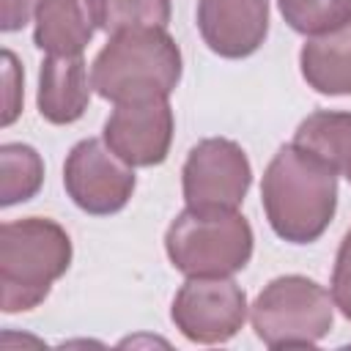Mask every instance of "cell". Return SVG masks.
<instances>
[{"label": "cell", "mask_w": 351, "mask_h": 351, "mask_svg": "<svg viewBox=\"0 0 351 351\" xmlns=\"http://www.w3.org/2000/svg\"><path fill=\"white\" fill-rule=\"evenodd\" d=\"M282 19L302 36H318L351 22V0H277Z\"/></svg>", "instance_id": "cell-16"}, {"label": "cell", "mask_w": 351, "mask_h": 351, "mask_svg": "<svg viewBox=\"0 0 351 351\" xmlns=\"http://www.w3.org/2000/svg\"><path fill=\"white\" fill-rule=\"evenodd\" d=\"M71 266L69 233L47 217H25L0 228V307L25 313L38 307L55 280Z\"/></svg>", "instance_id": "cell-3"}, {"label": "cell", "mask_w": 351, "mask_h": 351, "mask_svg": "<svg viewBox=\"0 0 351 351\" xmlns=\"http://www.w3.org/2000/svg\"><path fill=\"white\" fill-rule=\"evenodd\" d=\"M90 77L82 55H47L38 71V112L49 123H74L90 101Z\"/></svg>", "instance_id": "cell-11"}, {"label": "cell", "mask_w": 351, "mask_h": 351, "mask_svg": "<svg viewBox=\"0 0 351 351\" xmlns=\"http://www.w3.org/2000/svg\"><path fill=\"white\" fill-rule=\"evenodd\" d=\"M252 228L239 208L186 206L165 233L170 263L186 277H230L252 258Z\"/></svg>", "instance_id": "cell-4"}, {"label": "cell", "mask_w": 351, "mask_h": 351, "mask_svg": "<svg viewBox=\"0 0 351 351\" xmlns=\"http://www.w3.org/2000/svg\"><path fill=\"white\" fill-rule=\"evenodd\" d=\"M170 318L192 343H228L247 321V296L230 277H186L173 299Z\"/></svg>", "instance_id": "cell-7"}, {"label": "cell", "mask_w": 351, "mask_h": 351, "mask_svg": "<svg viewBox=\"0 0 351 351\" xmlns=\"http://www.w3.org/2000/svg\"><path fill=\"white\" fill-rule=\"evenodd\" d=\"M252 184L244 148L228 137L200 140L181 170L184 200L192 208H239Z\"/></svg>", "instance_id": "cell-8"}, {"label": "cell", "mask_w": 351, "mask_h": 351, "mask_svg": "<svg viewBox=\"0 0 351 351\" xmlns=\"http://www.w3.org/2000/svg\"><path fill=\"white\" fill-rule=\"evenodd\" d=\"M41 0H0V30H22L38 11Z\"/></svg>", "instance_id": "cell-20"}, {"label": "cell", "mask_w": 351, "mask_h": 351, "mask_svg": "<svg viewBox=\"0 0 351 351\" xmlns=\"http://www.w3.org/2000/svg\"><path fill=\"white\" fill-rule=\"evenodd\" d=\"M33 41L47 55H82L99 30L96 0H41Z\"/></svg>", "instance_id": "cell-12"}, {"label": "cell", "mask_w": 351, "mask_h": 351, "mask_svg": "<svg viewBox=\"0 0 351 351\" xmlns=\"http://www.w3.org/2000/svg\"><path fill=\"white\" fill-rule=\"evenodd\" d=\"M0 206H14L36 197L44 181V162L33 145L5 143L0 148Z\"/></svg>", "instance_id": "cell-15"}, {"label": "cell", "mask_w": 351, "mask_h": 351, "mask_svg": "<svg viewBox=\"0 0 351 351\" xmlns=\"http://www.w3.org/2000/svg\"><path fill=\"white\" fill-rule=\"evenodd\" d=\"M299 66L313 90L324 96H351V22L307 36Z\"/></svg>", "instance_id": "cell-13"}, {"label": "cell", "mask_w": 351, "mask_h": 351, "mask_svg": "<svg viewBox=\"0 0 351 351\" xmlns=\"http://www.w3.org/2000/svg\"><path fill=\"white\" fill-rule=\"evenodd\" d=\"M3 63H5V71H3V80H5V110H3V126H11L19 115V107H22V99H19V80H22V69L14 58L11 49L3 52Z\"/></svg>", "instance_id": "cell-19"}, {"label": "cell", "mask_w": 351, "mask_h": 351, "mask_svg": "<svg viewBox=\"0 0 351 351\" xmlns=\"http://www.w3.org/2000/svg\"><path fill=\"white\" fill-rule=\"evenodd\" d=\"M173 107L167 99L121 101L104 121V143L132 167L162 165L173 143Z\"/></svg>", "instance_id": "cell-9"}, {"label": "cell", "mask_w": 351, "mask_h": 351, "mask_svg": "<svg viewBox=\"0 0 351 351\" xmlns=\"http://www.w3.org/2000/svg\"><path fill=\"white\" fill-rule=\"evenodd\" d=\"M293 143L321 156L351 184V112L318 110L307 115L296 126Z\"/></svg>", "instance_id": "cell-14"}, {"label": "cell", "mask_w": 351, "mask_h": 351, "mask_svg": "<svg viewBox=\"0 0 351 351\" xmlns=\"http://www.w3.org/2000/svg\"><path fill=\"white\" fill-rule=\"evenodd\" d=\"M99 27L118 33L126 27H167L170 0H96Z\"/></svg>", "instance_id": "cell-17"}, {"label": "cell", "mask_w": 351, "mask_h": 351, "mask_svg": "<svg viewBox=\"0 0 351 351\" xmlns=\"http://www.w3.org/2000/svg\"><path fill=\"white\" fill-rule=\"evenodd\" d=\"M197 30L219 58H247L266 41L269 0H197Z\"/></svg>", "instance_id": "cell-10"}, {"label": "cell", "mask_w": 351, "mask_h": 351, "mask_svg": "<svg viewBox=\"0 0 351 351\" xmlns=\"http://www.w3.org/2000/svg\"><path fill=\"white\" fill-rule=\"evenodd\" d=\"M250 321L269 348L315 346L335 324L332 293L310 277H274L252 302Z\"/></svg>", "instance_id": "cell-5"}, {"label": "cell", "mask_w": 351, "mask_h": 351, "mask_svg": "<svg viewBox=\"0 0 351 351\" xmlns=\"http://www.w3.org/2000/svg\"><path fill=\"white\" fill-rule=\"evenodd\" d=\"M261 203L271 230L291 244L324 236L337 208V170L307 148L282 145L263 170Z\"/></svg>", "instance_id": "cell-1"}, {"label": "cell", "mask_w": 351, "mask_h": 351, "mask_svg": "<svg viewBox=\"0 0 351 351\" xmlns=\"http://www.w3.org/2000/svg\"><path fill=\"white\" fill-rule=\"evenodd\" d=\"M134 167L126 165L104 137L80 140L63 165V186L77 208L93 217L121 211L134 192Z\"/></svg>", "instance_id": "cell-6"}, {"label": "cell", "mask_w": 351, "mask_h": 351, "mask_svg": "<svg viewBox=\"0 0 351 351\" xmlns=\"http://www.w3.org/2000/svg\"><path fill=\"white\" fill-rule=\"evenodd\" d=\"M332 302L335 307L351 321V230L343 236L337 258H335V269H332Z\"/></svg>", "instance_id": "cell-18"}, {"label": "cell", "mask_w": 351, "mask_h": 351, "mask_svg": "<svg viewBox=\"0 0 351 351\" xmlns=\"http://www.w3.org/2000/svg\"><path fill=\"white\" fill-rule=\"evenodd\" d=\"M181 80V49L165 27H126L110 33L90 66L93 90L112 101L170 99Z\"/></svg>", "instance_id": "cell-2"}]
</instances>
